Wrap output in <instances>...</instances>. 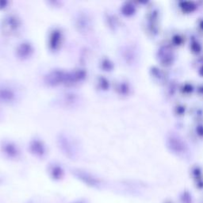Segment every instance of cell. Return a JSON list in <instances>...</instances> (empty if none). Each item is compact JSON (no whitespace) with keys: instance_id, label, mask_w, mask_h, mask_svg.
I'll list each match as a JSON object with an SVG mask.
<instances>
[{"instance_id":"obj_1","label":"cell","mask_w":203,"mask_h":203,"mask_svg":"<svg viewBox=\"0 0 203 203\" xmlns=\"http://www.w3.org/2000/svg\"><path fill=\"white\" fill-rule=\"evenodd\" d=\"M74 203H87V201H75V202Z\"/></svg>"}]
</instances>
